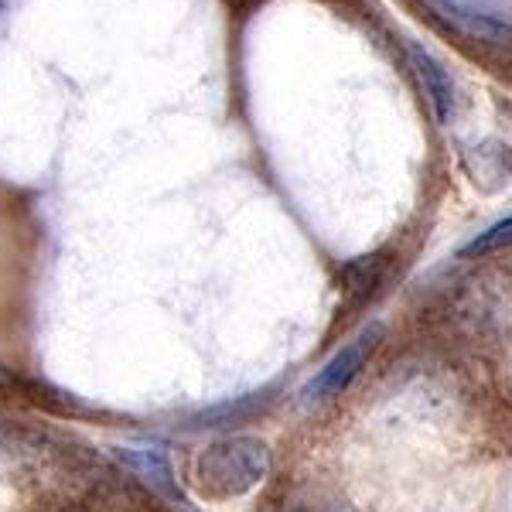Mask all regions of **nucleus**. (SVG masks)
<instances>
[{
	"label": "nucleus",
	"instance_id": "20e7f679",
	"mask_svg": "<svg viewBox=\"0 0 512 512\" xmlns=\"http://www.w3.org/2000/svg\"><path fill=\"white\" fill-rule=\"evenodd\" d=\"M407 59H410V69H414L417 82L424 86V96H427V106H431L434 120L451 123L454 106H458V89H454L451 72L444 69L441 59H434L427 48L414 45V41H407Z\"/></svg>",
	"mask_w": 512,
	"mask_h": 512
},
{
	"label": "nucleus",
	"instance_id": "0eeeda50",
	"mask_svg": "<svg viewBox=\"0 0 512 512\" xmlns=\"http://www.w3.org/2000/svg\"><path fill=\"white\" fill-rule=\"evenodd\" d=\"M506 246H512V216L495 222V226H489L485 233H478L472 243L465 246V256H485L495 250H506Z\"/></svg>",
	"mask_w": 512,
	"mask_h": 512
},
{
	"label": "nucleus",
	"instance_id": "1a4fd4ad",
	"mask_svg": "<svg viewBox=\"0 0 512 512\" xmlns=\"http://www.w3.org/2000/svg\"><path fill=\"white\" fill-rule=\"evenodd\" d=\"M14 386H18V376H14L11 369H4V366H0V393L14 390Z\"/></svg>",
	"mask_w": 512,
	"mask_h": 512
},
{
	"label": "nucleus",
	"instance_id": "f257e3e1",
	"mask_svg": "<svg viewBox=\"0 0 512 512\" xmlns=\"http://www.w3.org/2000/svg\"><path fill=\"white\" fill-rule=\"evenodd\" d=\"M274 458L267 441L250 434H229L212 441L195 458V485L205 499H236L267 482Z\"/></svg>",
	"mask_w": 512,
	"mask_h": 512
},
{
	"label": "nucleus",
	"instance_id": "39448f33",
	"mask_svg": "<svg viewBox=\"0 0 512 512\" xmlns=\"http://www.w3.org/2000/svg\"><path fill=\"white\" fill-rule=\"evenodd\" d=\"M117 458H120V465L130 468L134 478H140L151 492H158V495H164V499L185 506L181 489H178V478H175V468H171L168 454H164L161 448H120Z\"/></svg>",
	"mask_w": 512,
	"mask_h": 512
},
{
	"label": "nucleus",
	"instance_id": "f03ea898",
	"mask_svg": "<svg viewBox=\"0 0 512 512\" xmlns=\"http://www.w3.org/2000/svg\"><path fill=\"white\" fill-rule=\"evenodd\" d=\"M383 335H386V328L379 325V321L366 325L359 335H352L349 342H345L342 349H338L332 359H328L325 366L308 379V386L301 390L304 400L328 403V400H335V396H342L355 383V376L366 369V362L373 359L379 345H383Z\"/></svg>",
	"mask_w": 512,
	"mask_h": 512
},
{
	"label": "nucleus",
	"instance_id": "7ed1b4c3",
	"mask_svg": "<svg viewBox=\"0 0 512 512\" xmlns=\"http://www.w3.org/2000/svg\"><path fill=\"white\" fill-rule=\"evenodd\" d=\"M427 11L434 14L444 28L468 41H482V45H512V21L499 18L492 11L468 4V0H420Z\"/></svg>",
	"mask_w": 512,
	"mask_h": 512
},
{
	"label": "nucleus",
	"instance_id": "423d86ee",
	"mask_svg": "<svg viewBox=\"0 0 512 512\" xmlns=\"http://www.w3.org/2000/svg\"><path fill=\"white\" fill-rule=\"evenodd\" d=\"M465 164H468V175L475 178V185L495 188V185H502V181H509L512 154H509V147H502V144H482L465 154Z\"/></svg>",
	"mask_w": 512,
	"mask_h": 512
},
{
	"label": "nucleus",
	"instance_id": "6e6552de",
	"mask_svg": "<svg viewBox=\"0 0 512 512\" xmlns=\"http://www.w3.org/2000/svg\"><path fill=\"white\" fill-rule=\"evenodd\" d=\"M277 512H349L345 506H338L332 499H321V495H291V499L280 502Z\"/></svg>",
	"mask_w": 512,
	"mask_h": 512
}]
</instances>
